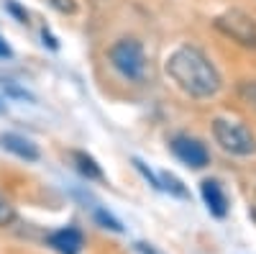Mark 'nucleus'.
<instances>
[{"instance_id": "obj_1", "label": "nucleus", "mask_w": 256, "mask_h": 254, "mask_svg": "<svg viewBox=\"0 0 256 254\" xmlns=\"http://www.w3.org/2000/svg\"><path fill=\"white\" fill-rule=\"evenodd\" d=\"M164 72L190 98H212L220 90V72L198 47H177L164 62Z\"/></svg>"}, {"instance_id": "obj_2", "label": "nucleus", "mask_w": 256, "mask_h": 254, "mask_svg": "<svg viewBox=\"0 0 256 254\" xmlns=\"http://www.w3.org/2000/svg\"><path fill=\"white\" fill-rule=\"evenodd\" d=\"M212 136L220 144V149L233 157H251L256 154V136L238 121L216 118L212 121Z\"/></svg>"}, {"instance_id": "obj_3", "label": "nucleus", "mask_w": 256, "mask_h": 254, "mask_svg": "<svg viewBox=\"0 0 256 254\" xmlns=\"http://www.w3.org/2000/svg\"><path fill=\"white\" fill-rule=\"evenodd\" d=\"M110 65L131 82H141L146 75V54L141 41L136 39H118L108 52Z\"/></svg>"}, {"instance_id": "obj_4", "label": "nucleus", "mask_w": 256, "mask_h": 254, "mask_svg": "<svg viewBox=\"0 0 256 254\" xmlns=\"http://www.w3.org/2000/svg\"><path fill=\"white\" fill-rule=\"evenodd\" d=\"M216 29L220 34H226L230 41H236V44L246 47V49H256V21L238 11V8H233V11H226L216 18Z\"/></svg>"}, {"instance_id": "obj_5", "label": "nucleus", "mask_w": 256, "mask_h": 254, "mask_svg": "<svg viewBox=\"0 0 256 254\" xmlns=\"http://www.w3.org/2000/svg\"><path fill=\"white\" fill-rule=\"evenodd\" d=\"M169 146H172L174 157H177L180 162H184L187 167H192V169H202V167L210 162V154H208V149H205V144H202L200 139H195V136L177 134Z\"/></svg>"}, {"instance_id": "obj_6", "label": "nucleus", "mask_w": 256, "mask_h": 254, "mask_svg": "<svg viewBox=\"0 0 256 254\" xmlns=\"http://www.w3.org/2000/svg\"><path fill=\"white\" fill-rule=\"evenodd\" d=\"M200 193H202V200H205V205H208V210L212 216L223 218L228 213V198H226V193H223V187H220L218 180H202Z\"/></svg>"}, {"instance_id": "obj_7", "label": "nucleus", "mask_w": 256, "mask_h": 254, "mask_svg": "<svg viewBox=\"0 0 256 254\" xmlns=\"http://www.w3.org/2000/svg\"><path fill=\"white\" fill-rule=\"evenodd\" d=\"M82 234L77 228L67 226V228H62V231H54V234L49 236V246H54L59 254H80L82 251Z\"/></svg>"}, {"instance_id": "obj_8", "label": "nucleus", "mask_w": 256, "mask_h": 254, "mask_svg": "<svg viewBox=\"0 0 256 254\" xmlns=\"http://www.w3.org/2000/svg\"><path fill=\"white\" fill-rule=\"evenodd\" d=\"M0 144H3V149H8L10 154L26 159V162H36L38 159L36 144L28 141L26 136H20V134H3V136H0Z\"/></svg>"}, {"instance_id": "obj_9", "label": "nucleus", "mask_w": 256, "mask_h": 254, "mask_svg": "<svg viewBox=\"0 0 256 254\" xmlns=\"http://www.w3.org/2000/svg\"><path fill=\"white\" fill-rule=\"evenodd\" d=\"M72 159H74V164H77V169L88 177V180H102L105 175H102V169H100V164L90 157V154H84V152H72Z\"/></svg>"}, {"instance_id": "obj_10", "label": "nucleus", "mask_w": 256, "mask_h": 254, "mask_svg": "<svg viewBox=\"0 0 256 254\" xmlns=\"http://www.w3.org/2000/svg\"><path fill=\"white\" fill-rule=\"evenodd\" d=\"M159 190H169V193L177 195V198H187V195H190L187 187L182 185V180L174 177L172 172H162V175H159Z\"/></svg>"}, {"instance_id": "obj_11", "label": "nucleus", "mask_w": 256, "mask_h": 254, "mask_svg": "<svg viewBox=\"0 0 256 254\" xmlns=\"http://www.w3.org/2000/svg\"><path fill=\"white\" fill-rule=\"evenodd\" d=\"M238 98L248 105L251 111H256V80H244V82H238Z\"/></svg>"}, {"instance_id": "obj_12", "label": "nucleus", "mask_w": 256, "mask_h": 254, "mask_svg": "<svg viewBox=\"0 0 256 254\" xmlns=\"http://www.w3.org/2000/svg\"><path fill=\"white\" fill-rule=\"evenodd\" d=\"M16 221V208H13V203L0 193V228H6V226H10Z\"/></svg>"}, {"instance_id": "obj_13", "label": "nucleus", "mask_w": 256, "mask_h": 254, "mask_svg": "<svg viewBox=\"0 0 256 254\" xmlns=\"http://www.w3.org/2000/svg\"><path fill=\"white\" fill-rule=\"evenodd\" d=\"M95 218H98V223H100L102 228H110V231H116V234H120V231H123L120 221H118V218H113L110 213H105L102 208H98V210H95Z\"/></svg>"}, {"instance_id": "obj_14", "label": "nucleus", "mask_w": 256, "mask_h": 254, "mask_svg": "<svg viewBox=\"0 0 256 254\" xmlns=\"http://www.w3.org/2000/svg\"><path fill=\"white\" fill-rule=\"evenodd\" d=\"M49 6H52L54 11H59V13H70V16L77 11L74 0H49Z\"/></svg>"}, {"instance_id": "obj_15", "label": "nucleus", "mask_w": 256, "mask_h": 254, "mask_svg": "<svg viewBox=\"0 0 256 254\" xmlns=\"http://www.w3.org/2000/svg\"><path fill=\"white\" fill-rule=\"evenodd\" d=\"M134 164H136V169H138V172H141V175H144V177H146L148 182H152V185H154V187L159 190V177H156V175L152 172V169H148V167H146V164H144L141 159H134Z\"/></svg>"}, {"instance_id": "obj_16", "label": "nucleus", "mask_w": 256, "mask_h": 254, "mask_svg": "<svg viewBox=\"0 0 256 254\" xmlns=\"http://www.w3.org/2000/svg\"><path fill=\"white\" fill-rule=\"evenodd\" d=\"M6 8H8L13 16H18V21H20V24H28V13H26V11H20V8L13 3V0H6Z\"/></svg>"}, {"instance_id": "obj_17", "label": "nucleus", "mask_w": 256, "mask_h": 254, "mask_svg": "<svg viewBox=\"0 0 256 254\" xmlns=\"http://www.w3.org/2000/svg\"><path fill=\"white\" fill-rule=\"evenodd\" d=\"M136 251H138V254H162L154 244H146V241H138V244H136Z\"/></svg>"}, {"instance_id": "obj_18", "label": "nucleus", "mask_w": 256, "mask_h": 254, "mask_svg": "<svg viewBox=\"0 0 256 254\" xmlns=\"http://www.w3.org/2000/svg\"><path fill=\"white\" fill-rule=\"evenodd\" d=\"M0 57H10V47L6 44L3 39H0Z\"/></svg>"}, {"instance_id": "obj_19", "label": "nucleus", "mask_w": 256, "mask_h": 254, "mask_svg": "<svg viewBox=\"0 0 256 254\" xmlns=\"http://www.w3.org/2000/svg\"><path fill=\"white\" fill-rule=\"evenodd\" d=\"M0 111H3V103H0Z\"/></svg>"}]
</instances>
